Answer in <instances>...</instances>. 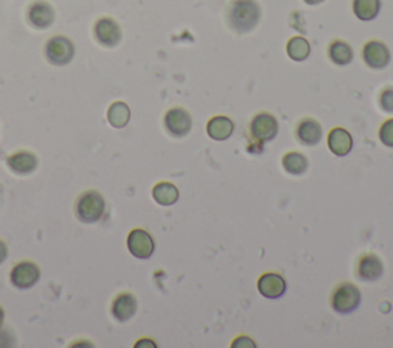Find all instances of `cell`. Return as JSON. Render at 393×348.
<instances>
[{
	"mask_svg": "<svg viewBox=\"0 0 393 348\" xmlns=\"http://www.w3.org/2000/svg\"><path fill=\"white\" fill-rule=\"evenodd\" d=\"M352 9L361 22H372L381 11V0H353Z\"/></svg>",
	"mask_w": 393,
	"mask_h": 348,
	"instance_id": "cell-22",
	"label": "cell"
},
{
	"mask_svg": "<svg viewBox=\"0 0 393 348\" xmlns=\"http://www.w3.org/2000/svg\"><path fill=\"white\" fill-rule=\"evenodd\" d=\"M263 16L257 0H231L226 21L235 34H248L258 26Z\"/></svg>",
	"mask_w": 393,
	"mask_h": 348,
	"instance_id": "cell-1",
	"label": "cell"
},
{
	"mask_svg": "<svg viewBox=\"0 0 393 348\" xmlns=\"http://www.w3.org/2000/svg\"><path fill=\"white\" fill-rule=\"evenodd\" d=\"M295 137L303 146H317L323 140V126L317 119H301L295 128Z\"/></svg>",
	"mask_w": 393,
	"mask_h": 348,
	"instance_id": "cell-13",
	"label": "cell"
},
{
	"mask_svg": "<svg viewBox=\"0 0 393 348\" xmlns=\"http://www.w3.org/2000/svg\"><path fill=\"white\" fill-rule=\"evenodd\" d=\"M26 21L36 30H48L56 21L53 5H49L45 0H34L26 9Z\"/></svg>",
	"mask_w": 393,
	"mask_h": 348,
	"instance_id": "cell-11",
	"label": "cell"
},
{
	"mask_svg": "<svg viewBox=\"0 0 393 348\" xmlns=\"http://www.w3.org/2000/svg\"><path fill=\"white\" fill-rule=\"evenodd\" d=\"M152 198L163 207L174 206L180 198V190L169 181H160L152 187Z\"/></svg>",
	"mask_w": 393,
	"mask_h": 348,
	"instance_id": "cell-19",
	"label": "cell"
},
{
	"mask_svg": "<svg viewBox=\"0 0 393 348\" xmlns=\"http://www.w3.org/2000/svg\"><path fill=\"white\" fill-rule=\"evenodd\" d=\"M361 57H362V62H365L373 71L386 70L392 59L389 46L381 40H369L365 46H362Z\"/></svg>",
	"mask_w": 393,
	"mask_h": 348,
	"instance_id": "cell-8",
	"label": "cell"
},
{
	"mask_svg": "<svg viewBox=\"0 0 393 348\" xmlns=\"http://www.w3.org/2000/svg\"><path fill=\"white\" fill-rule=\"evenodd\" d=\"M146 345H147V347H154V348L157 347V345H155V342H154L152 339H140L139 342L135 344V347H137V348H139V347H146Z\"/></svg>",
	"mask_w": 393,
	"mask_h": 348,
	"instance_id": "cell-29",
	"label": "cell"
},
{
	"mask_svg": "<svg viewBox=\"0 0 393 348\" xmlns=\"http://www.w3.org/2000/svg\"><path fill=\"white\" fill-rule=\"evenodd\" d=\"M95 40L105 48H115L122 42L123 33L120 25L111 17L98 18L94 25Z\"/></svg>",
	"mask_w": 393,
	"mask_h": 348,
	"instance_id": "cell-10",
	"label": "cell"
},
{
	"mask_svg": "<svg viewBox=\"0 0 393 348\" xmlns=\"http://www.w3.org/2000/svg\"><path fill=\"white\" fill-rule=\"evenodd\" d=\"M379 108L387 112V114H393V86H386V88H382V91L379 92Z\"/></svg>",
	"mask_w": 393,
	"mask_h": 348,
	"instance_id": "cell-26",
	"label": "cell"
},
{
	"mask_svg": "<svg viewBox=\"0 0 393 348\" xmlns=\"http://www.w3.org/2000/svg\"><path fill=\"white\" fill-rule=\"evenodd\" d=\"M235 131V124L232 119L226 117V115H215L212 117L208 124H206V132H208L209 137L215 141H226L232 137Z\"/></svg>",
	"mask_w": 393,
	"mask_h": 348,
	"instance_id": "cell-18",
	"label": "cell"
},
{
	"mask_svg": "<svg viewBox=\"0 0 393 348\" xmlns=\"http://www.w3.org/2000/svg\"><path fill=\"white\" fill-rule=\"evenodd\" d=\"M4 322H5V310L2 308V305H0V330H2Z\"/></svg>",
	"mask_w": 393,
	"mask_h": 348,
	"instance_id": "cell-31",
	"label": "cell"
},
{
	"mask_svg": "<svg viewBox=\"0 0 393 348\" xmlns=\"http://www.w3.org/2000/svg\"><path fill=\"white\" fill-rule=\"evenodd\" d=\"M8 258V246L4 239H0V264H4Z\"/></svg>",
	"mask_w": 393,
	"mask_h": 348,
	"instance_id": "cell-28",
	"label": "cell"
},
{
	"mask_svg": "<svg viewBox=\"0 0 393 348\" xmlns=\"http://www.w3.org/2000/svg\"><path fill=\"white\" fill-rule=\"evenodd\" d=\"M131 120V109L125 102H114L108 109V121L112 128L122 129Z\"/></svg>",
	"mask_w": 393,
	"mask_h": 348,
	"instance_id": "cell-24",
	"label": "cell"
},
{
	"mask_svg": "<svg viewBox=\"0 0 393 348\" xmlns=\"http://www.w3.org/2000/svg\"><path fill=\"white\" fill-rule=\"evenodd\" d=\"M357 275L361 281L375 283L384 275V263L377 254H365L358 259Z\"/></svg>",
	"mask_w": 393,
	"mask_h": 348,
	"instance_id": "cell-12",
	"label": "cell"
},
{
	"mask_svg": "<svg viewBox=\"0 0 393 348\" xmlns=\"http://www.w3.org/2000/svg\"><path fill=\"white\" fill-rule=\"evenodd\" d=\"M278 120L271 112L255 114L249 123V134L255 144H266L272 141L278 135Z\"/></svg>",
	"mask_w": 393,
	"mask_h": 348,
	"instance_id": "cell-4",
	"label": "cell"
},
{
	"mask_svg": "<svg viewBox=\"0 0 393 348\" xmlns=\"http://www.w3.org/2000/svg\"><path fill=\"white\" fill-rule=\"evenodd\" d=\"M106 201L100 192L86 190L78 195L74 205V212L78 221L85 224H93V222L100 221L105 215Z\"/></svg>",
	"mask_w": 393,
	"mask_h": 348,
	"instance_id": "cell-2",
	"label": "cell"
},
{
	"mask_svg": "<svg viewBox=\"0 0 393 348\" xmlns=\"http://www.w3.org/2000/svg\"><path fill=\"white\" fill-rule=\"evenodd\" d=\"M75 55V46L65 36H54L45 45L46 60L54 66H65L71 63Z\"/></svg>",
	"mask_w": 393,
	"mask_h": 348,
	"instance_id": "cell-5",
	"label": "cell"
},
{
	"mask_svg": "<svg viewBox=\"0 0 393 348\" xmlns=\"http://www.w3.org/2000/svg\"><path fill=\"white\" fill-rule=\"evenodd\" d=\"M139 308V301L131 292H122L114 298L111 304V313L119 322H126L132 319Z\"/></svg>",
	"mask_w": 393,
	"mask_h": 348,
	"instance_id": "cell-15",
	"label": "cell"
},
{
	"mask_svg": "<svg viewBox=\"0 0 393 348\" xmlns=\"http://www.w3.org/2000/svg\"><path fill=\"white\" fill-rule=\"evenodd\" d=\"M257 288L261 296L266 299H280L288 290V283L280 273L268 272L258 278Z\"/></svg>",
	"mask_w": 393,
	"mask_h": 348,
	"instance_id": "cell-14",
	"label": "cell"
},
{
	"mask_svg": "<svg viewBox=\"0 0 393 348\" xmlns=\"http://www.w3.org/2000/svg\"><path fill=\"white\" fill-rule=\"evenodd\" d=\"M164 129L171 137L175 138H183L192 131V115L189 111H186L182 106H175L164 114Z\"/></svg>",
	"mask_w": 393,
	"mask_h": 348,
	"instance_id": "cell-6",
	"label": "cell"
},
{
	"mask_svg": "<svg viewBox=\"0 0 393 348\" xmlns=\"http://www.w3.org/2000/svg\"><path fill=\"white\" fill-rule=\"evenodd\" d=\"M9 281L19 290H28L41 281V267L33 261H21L9 272Z\"/></svg>",
	"mask_w": 393,
	"mask_h": 348,
	"instance_id": "cell-7",
	"label": "cell"
},
{
	"mask_svg": "<svg viewBox=\"0 0 393 348\" xmlns=\"http://www.w3.org/2000/svg\"><path fill=\"white\" fill-rule=\"evenodd\" d=\"M378 137H379V141L384 144L386 148H393V119H389L381 124L378 131Z\"/></svg>",
	"mask_w": 393,
	"mask_h": 348,
	"instance_id": "cell-25",
	"label": "cell"
},
{
	"mask_svg": "<svg viewBox=\"0 0 393 348\" xmlns=\"http://www.w3.org/2000/svg\"><path fill=\"white\" fill-rule=\"evenodd\" d=\"M328 148L335 157H347L353 149L350 132L344 128H333L328 135Z\"/></svg>",
	"mask_w": 393,
	"mask_h": 348,
	"instance_id": "cell-16",
	"label": "cell"
},
{
	"mask_svg": "<svg viewBox=\"0 0 393 348\" xmlns=\"http://www.w3.org/2000/svg\"><path fill=\"white\" fill-rule=\"evenodd\" d=\"M310 43L306 37L301 36H295L289 38V42L286 45V53L289 55V59L293 62H304L309 59L310 55Z\"/></svg>",
	"mask_w": 393,
	"mask_h": 348,
	"instance_id": "cell-23",
	"label": "cell"
},
{
	"mask_svg": "<svg viewBox=\"0 0 393 348\" xmlns=\"http://www.w3.org/2000/svg\"><path fill=\"white\" fill-rule=\"evenodd\" d=\"M361 292L353 283H341L330 296V305L338 315H350L358 310L361 305Z\"/></svg>",
	"mask_w": 393,
	"mask_h": 348,
	"instance_id": "cell-3",
	"label": "cell"
},
{
	"mask_svg": "<svg viewBox=\"0 0 393 348\" xmlns=\"http://www.w3.org/2000/svg\"><path fill=\"white\" fill-rule=\"evenodd\" d=\"M303 2H304V4H306V5L315 6V5H320V4H323V2H324V0H303Z\"/></svg>",
	"mask_w": 393,
	"mask_h": 348,
	"instance_id": "cell-30",
	"label": "cell"
},
{
	"mask_svg": "<svg viewBox=\"0 0 393 348\" xmlns=\"http://www.w3.org/2000/svg\"><path fill=\"white\" fill-rule=\"evenodd\" d=\"M8 168L17 175H29L38 168V158L29 151H17L6 160Z\"/></svg>",
	"mask_w": 393,
	"mask_h": 348,
	"instance_id": "cell-17",
	"label": "cell"
},
{
	"mask_svg": "<svg viewBox=\"0 0 393 348\" xmlns=\"http://www.w3.org/2000/svg\"><path fill=\"white\" fill-rule=\"evenodd\" d=\"M130 254L139 259H150L155 252V241L145 229H132L126 239Z\"/></svg>",
	"mask_w": 393,
	"mask_h": 348,
	"instance_id": "cell-9",
	"label": "cell"
},
{
	"mask_svg": "<svg viewBox=\"0 0 393 348\" xmlns=\"http://www.w3.org/2000/svg\"><path fill=\"white\" fill-rule=\"evenodd\" d=\"M231 347H232V348H243V347H246V348H255V347H257V344L253 342L252 337L243 335V336L235 337Z\"/></svg>",
	"mask_w": 393,
	"mask_h": 348,
	"instance_id": "cell-27",
	"label": "cell"
},
{
	"mask_svg": "<svg viewBox=\"0 0 393 348\" xmlns=\"http://www.w3.org/2000/svg\"><path fill=\"white\" fill-rule=\"evenodd\" d=\"M328 54L330 62L338 66H347L353 62V48L346 40H341V38L330 42Z\"/></svg>",
	"mask_w": 393,
	"mask_h": 348,
	"instance_id": "cell-21",
	"label": "cell"
},
{
	"mask_svg": "<svg viewBox=\"0 0 393 348\" xmlns=\"http://www.w3.org/2000/svg\"><path fill=\"white\" fill-rule=\"evenodd\" d=\"M281 164H283V169L286 170L289 175H293V177H301L309 169L308 157L304 156V153L297 152V151L284 153Z\"/></svg>",
	"mask_w": 393,
	"mask_h": 348,
	"instance_id": "cell-20",
	"label": "cell"
}]
</instances>
